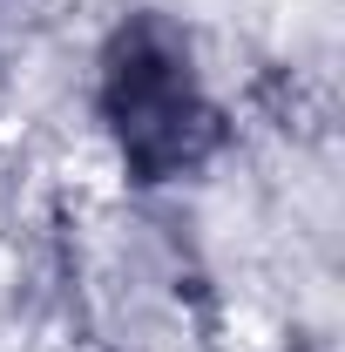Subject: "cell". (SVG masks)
<instances>
[{
    "label": "cell",
    "mask_w": 345,
    "mask_h": 352,
    "mask_svg": "<svg viewBox=\"0 0 345 352\" xmlns=\"http://www.w3.org/2000/svg\"><path fill=\"white\" fill-rule=\"evenodd\" d=\"M95 109H102V129L115 142L129 183H176L223 135V116L203 88L190 41L170 21H149V14L115 28V41L102 47Z\"/></svg>",
    "instance_id": "1"
}]
</instances>
